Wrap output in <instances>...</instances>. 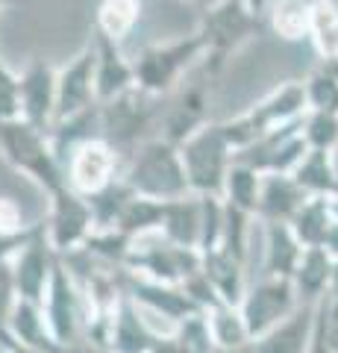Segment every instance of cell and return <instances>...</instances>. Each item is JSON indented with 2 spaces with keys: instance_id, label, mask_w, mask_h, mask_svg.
<instances>
[{
  "instance_id": "obj_1",
  "label": "cell",
  "mask_w": 338,
  "mask_h": 353,
  "mask_svg": "<svg viewBox=\"0 0 338 353\" xmlns=\"http://www.w3.org/2000/svg\"><path fill=\"white\" fill-rule=\"evenodd\" d=\"M262 30H268L265 15H256L244 0H218V3L200 9L198 32L206 41L203 71H209L218 80L233 53L250 39H256Z\"/></svg>"
},
{
  "instance_id": "obj_2",
  "label": "cell",
  "mask_w": 338,
  "mask_h": 353,
  "mask_svg": "<svg viewBox=\"0 0 338 353\" xmlns=\"http://www.w3.org/2000/svg\"><path fill=\"white\" fill-rule=\"evenodd\" d=\"M121 176L136 194L154 197V201H177V197L191 194L180 145H173L162 136L147 139L127 159Z\"/></svg>"
},
{
  "instance_id": "obj_3",
  "label": "cell",
  "mask_w": 338,
  "mask_h": 353,
  "mask_svg": "<svg viewBox=\"0 0 338 353\" xmlns=\"http://www.w3.org/2000/svg\"><path fill=\"white\" fill-rule=\"evenodd\" d=\"M162 106H165V97H154L141 92L138 85L101 103V139L118 150L124 165L147 141L150 130L159 124Z\"/></svg>"
},
{
  "instance_id": "obj_4",
  "label": "cell",
  "mask_w": 338,
  "mask_h": 353,
  "mask_svg": "<svg viewBox=\"0 0 338 353\" xmlns=\"http://www.w3.org/2000/svg\"><path fill=\"white\" fill-rule=\"evenodd\" d=\"M0 150H3L9 165L30 174L47 192L68 185L65 168L50 145V130H41L24 118H6L0 121Z\"/></svg>"
},
{
  "instance_id": "obj_5",
  "label": "cell",
  "mask_w": 338,
  "mask_h": 353,
  "mask_svg": "<svg viewBox=\"0 0 338 353\" xmlns=\"http://www.w3.org/2000/svg\"><path fill=\"white\" fill-rule=\"evenodd\" d=\"M203 57H206V41L198 30L191 36L173 39L165 44H150L133 59L136 85L154 97H168L173 88H180L182 74Z\"/></svg>"
},
{
  "instance_id": "obj_6",
  "label": "cell",
  "mask_w": 338,
  "mask_h": 353,
  "mask_svg": "<svg viewBox=\"0 0 338 353\" xmlns=\"http://www.w3.org/2000/svg\"><path fill=\"white\" fill-rule=\"evenodd\" d=\"M185 176L194 194H215L224 197L226 174L235 162V148L226 136L224 124H206L189 141L180 145Z\"/></svg>"
},
{
  "instance_id": "obj_7",
  "label": "cell",
  "mask_w": 338,
  "mask_h": 353,
  "mask_svg": "<svg viewBox=\"0 0 338 353\" xmlns=\"http://www.w3.org/2000/svg\"><path fill=\"white\" fill-rule=\"evenodd\" d=\"M127 268L141 274V277L182 285L191 274H198L203 268V253L198 248L177 245V241H171L162 230H154V233L133 239Z\"/></svg>"
},
{
  "instance_id": "obj_8",
  "label": "cell",
  "mask_w": 338,
  "mask_h": 353,
  "mask_svg": "<svg viewBox=\"0 0 338 353\" xmlns=\"http://www.w3.org/2000/svg\"><path fill=\"white\" fill-rule=\"evenodd\" d=\"M45 315H47V324H50V333L53 339L59 341L62 350L74 347L85 333V324L92 318V306H89V297L80 289V283L74 280V274L65 268V262L59 259L56 268H53V277L47 285V294L45 301Z\"/></svg>"
},
{
  "instance_id": "obj_9",
  "label": "cell",
  "mask_w": 338,
  "mask_h": 353,
  "mask_svg": "<svg viewBox=\"0 0 338 353\" xmlns=\"http://www.w3.org/2000/svg\"><path fill=\"white\" fill-rule=\"evenodd\" d=\"M297 306H300V294L294 289L291 277H265V274L247 285L244 301L238 303L253 339L265 336L279 321H286Z\"/></svg>"
},
{
  "instance_id": "obj_10",
  "label": "cell",
  "mask_w": 338,
  "mask_h": 353,
  "mask_svg": "<svg viewBox=\"0 0 338 353\" xmlns=\"http://www.w3.org/2000/svg\"><path fill=\"white\" fill-rule=\"evenodd\" d=\"M203 80L194 83H180V88L165 97V106H162V118H159V130L162 139L173 141V145H182L189 141L200 127L209 124V94H212V80L215 77L209 71H203Z\"/></svg>"
},
{
  "instance_id": "obj_11",
  "label": "cell",
  "mask_w": 338,
  "mask_h": 353,
  "mask_svg": "<svg viewBox=\"0 0 338 353\" xmlns=\"http://www.w3.org/2000/svg\"><path fill=\"white\" fill-rule=\"evenodd\" d=\"M303 118L259 136L253 145L235 153V162H244L259 174H294L300 159L309 153V141L303 136Z\"/></svg>"
},
{
  "instance_id": "obj_12",
  "label": "cell",
  "mask_w": 338,
  "mask_h": 353,
  "mask_svg": "<svg viewBox=\"0 0 338 353\" xmlns=\"http://www.w3.org/2000/svg\"><path fill=\"white\" fill-rule=\"evenodd\" d=\"M121 174H124V159L101 136L77 145L71 150V157L65 159V180H68L74 192H80L85 197L106 189Z\"/></svg>"
},
{
  "instance_id": "obj_13",
  "label": "cell",
  "mask_w": 338,
  "mask_h": 353,
  "mask_svg": "<svg viewBox=\"0 0 338 353\" xmlns=\"http://www.w3.org/2000/svg\"><path fill=\"white\" fill-rule=\"evenodd\" d=\"M97 230L94 212L89 197L74 192L71 185L50 192V218H47V236L56 253H68L85 245V239Z\"/></svg>"
},
{
  "instance_id": "obj_14",
  "label": "cell",
  "mask_w": 338,
  "mask_h": 353,
  "mask_svg": "<svg viewBox=\"0 0 338 353\" xmlns=\"http://www.w3.org/2000/svg\"><path fill=\"white\" fill-rule=\"evenodd\" d=\"M56 262H59V253L50 245L47 224H41L36 230V236L9 262V283H12L15 297H27V301H39V303L45 301Z\"/></svg>"
},
{
  "instance_id": "obj_15",
  "label": "cell",
  "mask_w": 338,
  "mask_h": 353,
  "mask_svg": "<svg viewBox=\"0 0 338 353\" xmlns=\"http://www.w3.org/2000/svg\"><path fill=\"white\" fill-rule=\"evenodd\" d=\"M94 71H97V50L94 41L89 39L77 57L62 71H56V118H53V124L71 115H80L97 103Z\"/></svg>"
},
{
  "instance_id": "obj_16",
  "label": "cell",
  "mask_w": 338,
  "mask_h": 353,
  "mask_svg": "<svg viewBox=\"0 0 338 353\" xmlns=\"http://www.w3.org/2000/svg\"><path fill=\"white\" fill-rule=\"evenodd\" d=\"M92 41L97 50V71H94V85H97V103H106L112 97L136 88V65L127 59L124 44L103 36L101 30L92 27Z\"/></svg>"
},
{
  "instance_id": "obj_17",
  "label": "cell",
  "mask_w": 338,
  "mask_h": 353,
  "mask_svg": "<svg viewBox=\"0 0 338 353\" xmlns=\"http://www.w3.org/2000/svg\"><path fill=\"white\" fill-rule=\"evenodd\" d=\"M21 118L41 130L56 118V71L45 59H32L21 71Z\"/></svg>"
},
{
  "instance_id": "obj_18",
  "label": "cell",
  "mask_w": 338,
  "mask_h": 353,
  "mask_svg": "<svg viewBox=\"0 0 338 353\" xmlns=\"http://www.w3.org/2000/svg\"><path fill=\"white\" fill-rule=\"evenodd\" d=\"M156 333L147 327L138 303L127 292L115 303L112 330H109V353H150Z\"/></svg>"
},
{
  "instance_id": "obj_19",
  "label": "cell",
  "mask_w": 338,
  "mask_h": 353,
  "mask_svg": "<svg viewBox=\"0 0 338 353\" xmlns=\"http://www.w3.org/2000/svg\"><path fill=\"white\" fill-rule=\"evenodd\" d=\"M315 309L318 303H300L286 321L253 339L256 353H306L315 330Z\"/></svg>"
},
{
  "instance_id": "obj_20",
  "label": "cell",
  "mask_w": 338,
  "mask_h": 353,
  "mask_svg": "<svg viewBox=\"0 0 338 353\" xmlns=\"http://www.w3.org/2000/svg\"><path fill=\"white\" fill-rule=\"evenodd\" d=\"M9 336L18 341L21 347L32 350H50V353H65L59 341L53 339L45 306L39 301H27V297H15L12 312H9Z\"/></svg>"
},
{
  "instance_id": "obj_21",
  "label": "cell",
  "mask_w": 338,
  "mask_h": 353,
  "mask_svg": "<svg viewBox=\"0 0 338 353\" xmlns=\"http://www.w3.org/2000/svg\"><path fill=\"white\" fill-rule=\"evenodd\" d=\"M306 192L300 189V183L291 174H265L262 176V194H259V221H282L291 224V218L297 215V209L306 203Z\"/></svg>"
},
{
  "instance_id": "obj_22",
  "label": "cell",
  "mask_w": 338,
  "mask_h": 353,
  "mask_svg": "<svg viewBox=\"0 0 338 353\" xmlns=\"http://www.w3.org/2000/svg\"><path fill=\"white\" fill-rule=\"evenodd\" d=\"M332 271H335V256L326 248H303V256L291 274L300 303H321L330 294Z\"/></svg>"
},
{
  "instance_id": "obj_23",
  "label": "cell",
  "mask_w": 338,
  "mask_h": 353,
  "mask_svg": "<svg viewBox=\"0 0 338 353\" xmlns=\"http://www.w3.org/2000/svg\"><path fill=\"white\" fill-rule=\"evenodd\" d=\"M265 227V259H262V274L265 277H291L303 256V245L294 236L291 224L282 221H262Z\"/></svg>"
},
{
  "instance_id": "obj_24",
  "label": "cell",
  "mask_w": 338,
  "mask_h": 353,
  "mask_svg": "<svg viewBox=\"0 0 338 353\" xmlns=\"http://www.w3.org/2000/svg\"><path fill=\"white\" fill-rule=\"evenodd\" d=\"M244 265H247L244 259H238L235 253H230L221 245L212 250H203V271H206V277L212 280V285L218 289L224 303L238 306L244 301V292H247Z\"/></svg>"
},
{
  "instance_id": "obj_25",
  "label": "cell",
  "mask_w": 338,
  "mask_h": 353,
  "mask_svg": "<svg viewBox=\"0 0 338 353\" xmlns=\"http://www.w3.org/2000/svg\"><path fill=\"white\" fill-rule=\"evenodd\" d=\"M200 224H203V201L200 194H185L177 201H165V215H162V233L171 241L185 248L200 245ZM200 250V248H198Z\"/></svg>"
},
{
  "instance_id": "obj_26",
  "label": "cell",
  "mask_w": 338,
  "mask_h": 353,
  "mask_svg": "<svg viewBox=\"0 0 338 353\" xmlns=\"http://www.w3.org/2000/svg\"><path fill=\"white\" fill-rule=\"evenodd\" d=\"M332 197L326 194H309L306 203L297 209V215L291 218V230L300 239L303 248H324L326 233L332 227Z\"/></svg>"
},
{
  "instance_id": "obj_27",
  "label": "cell",
  "mask_w": 338,
  "mask_h": 353,
  "mask_svg": "<svg viewBox=\"0 0 338 353\" xmlns=\"http://www.w3.org/2000/svg\"><path fill=\"white\" fill-rule=\"evenodd\" d=\"M309 12L312 0H274L265 12V24L282 41H300L309 39Z\"/></svg>"
},
{
  "instance_id": "obj_28",
  "label": "cell",
  "mask_w": 338,
  "mask_h": 353,
  "mask_svg": "<svg viewBox=\"0 0 338 353\" xmlns=\"http://www.w3.org/2000/svg\"><path fill=\"white\" fill-rule=\"evenodd\" d=\"M294 180L300 183V189L306 194H338L335 185V171H332V150H312L300 159V165L294 168Z\"/></svg>"
},
{
  "instance_id": "obj_29",
  "label": "cell",
  "mask_w": 338,
  "mask_h": 353,
  "mask_svg": "<svg viewBox=\"0 0 338 353\" xmlns=\"http://www.w3.org/2000/svg\"><path fill=\"white\" fill-rule=\"evenodd\" d=\"M309 41L324 59L338 57V3L335 0H312L309 12Z\"/></svg>"
},
{
  "instance_id": "obj_30",
  "label": "cell",
  "mask_w": 338,
  "mask_h": 353,
  "mask_svg": "<svg viewBox=\"0 0 338 353\" xmlns=\"http://www.w3.org/2000/svg\"><path fill=\"white\" fill-rule=\"evenodd\" d=\"M141 18V0H101L94 18V30L115 41H127V36L136 30Z\"/></svg>"
},
{
  "instance_id": "obj_31",
  "label": "cell",
  "mask_w": 338,
  "mask_h": 353,
  "mask_svg": "<svg viewBox=\"0 0 338 353\" xmlns=\"http://www.w3.org/2000/svg\"><path fill=\"white\" fill-rule=\"evenodd\" d=\"M162 215H165V201H154L145 194H133L129 203L124 206L121 218H118L115 230H121L129 239H138L145 233H154L162 227Z\"/></svg>"
},
{
  "instance_id": "obj_32",
  "label": "cell",
  "mask_w": 338,
  "mask_h": 353,
  "mask_svg": "<svg viewBox=\"0 0 338 353\" xmlns=\"http://www.w3.org/2000/svg\"><path fill=\"white\" fill-rule=\"evenodd\" d=\"M262 176L256 168H250L244 162H233L230 174H226V185H224V201L233 203L244 212L256 215L259 209V194H262Z\"/></svg>"
},
{
  "instance_id": "obj_33",
  "label": "cell",
  "mask_w": 338,
  "mask_h": 353,
  "mask_svg": "<svg viewBox=\"0 0 338 353\" xmlns=\"http://www.w3.org/2000/svg\"><path fill=\"white\" fill-rule=\"evenodd\" d=\"M209 315V327H212V336H215V345L218 347H235V345H247L253 341L250 330L244 324V315L242 309L233 306V303H218L212 309H206Z\"/></svg>"
},
{
  "instance_id": "obj_34",
  "label": "cell",
  "mask_w": 338,
  "mask_h": 353,
  "mask_svg": "<svg viewBox=\"0 0 338 353\" xmlns=\"http://www.w3.org/2000/svg\"><path fill=\"white\" fill-rule=\"evenodd\" d=\"M136 192L129 189V185L124 183V176H118L115 183H109L106 189L89 194V203H92V212H94V224L97 230H109L118 224V218H121L124 206L129 203V197H133Z\"/></svg>"
},
{
  "instance_id": "obj_35",
  "label": "cell",
  "mask_w": 338,
  "mask_h": 353,
  "mask_svg": "<svg viewBox=\"0 0 338 353\" xmlns=\"http://www.w3.org/2000/svg\"><path fill=\"white\" fill-rule=\"evenodd\" d=\"M306 103L312 112H335L338 115V77L332 71H326L324 65H318L306 80Z\"/></svg>"
},
{
  "instance_id": "obj_36",
  "label": "cell",
  "mask_w": 338,
  "mask_h": 353,
  "mask_svg": "<svg viewBox=\"0 0 338 353\" xmlns=\"http://www.w3.org/2000/svg\"><path fill=\"white\" fill-rule=\"evenodd\" d=\"M303 136L312 150H335L338 148V115L335 112H306Z\"/></svg>"
},
{
  "instance_id": "obj_37",
  "label": "cell",
  "mask_w": 338,
  "mask_h": 353,
  "mask_svg": "<svg viewBox=\"0 0 338 353\" xmlns=\"http://www.w3.org/2000/svg\"><path fill=\"white\" fill-rule=\"evenodd\" d=\"M21 118V77L6 68L0 57V121Z\"/></svg>"
},
{
  "instance_id": "obj_38",
  "label": "cell",
  "mask_w": 338,
  "mask_h": 353,
  "mask_svg": "<svg viewBox=\"0 0 338 353\" xmlns=\"http://www.w3.org/2000/svg\"><path fill=\"white\" fill-rule=\"evenodd\" d=\"M318 318H321V327H324V336L330 341L332 353H338V301L335 297H324L318 303Z\"/></svg>"
},
{
  "instance_id": "obj_39",
  "label": "cell",
  "mask_w": 338,
  "mask_h": 353,
  "mask_svg": "<svg viewBox=\"0 0 338 353\" xmlns=\"http://www.w3.org/2000/svg\"><path fill=\"white\" fill-rule=\"evenodd\" d=\"M24 215H21V209L15 201H9V197H0V230H24Z\"/></svg>"
},
{
  "instance_id": "obj_40",
  "label": "cell",
  "mask_w": 338,
  "mask_h": 353,
  "mask_svg": "<svg viewBox=\"0 0 338 353\" xmlns=\"http://www.w3.org/2000/svg\"><path fill=\"white\" fill-rule=\"evenodd\" d=\"M12 303H15V292H12V283L9 280H0V336L9 330V312H12Z\"/></svg>"
},
{
  "instance_id": "obj_41",
  "label": "cell",
  "mask_w": 338,
  "mask_h": 353,
  "mask_svg": "<svg viewBox=\"0 0 338 353\" xmlns=\"http://www.w3.org/2000/svg\"><path fill=\"white\" fill-rule=\"evenodd\" d=\"M306 353H332L330 341L324 336V327H321V318H318V309H315V330H312V341H309V350Z\"/></svg>"
},
{
  "instance_id": "obj_42",
  "label": "cell",
  "mask_w": 338,
  "mask_h": 353,
  "mask_svg": "<svg viewBox=\"0 0 338 353\" xmlns=\"http://www.w3.org/2000/svg\"><path fill=\"white\" fill-rule=\"evenodd\" d=\"M324 248L332 253V256L338 259V218L332 221V227H330V233H326V241H324Z\"/></svg>"
},
{
  "instance_id": "obj_43",
  "label": "cell",
  "mask_w": 338,
  "mask_h": 353,
  "mask_svg": "<svg viewBox=\"0 0 338 353\" xmlns=\"http://www.w3.org/2000/svg\"><path fill=\"white\" fill-rule=\"evenodd\" d=\"M215 353H256V345L247 341V345H235V347H218Z\"/></svg>"
},
{
  "instance_id": "obj_44",
  "label": "cell",
  "mask_w": 338,
  "mask_h": 353,
  "mask_svg": "<svg viewBox=\"0 0 338 353\" xmlns=\"http://www.w3.org/2000/svg\"><path fill=\"white\" fill-rule=\"evenodd\" d=\"M244 3H247L250 9H253L256 15H265L268 9H271V3H274V0H244Z\"/></svg>"
},
{
  "instance_id": "obj_45",
  "label": "cell",
  "mask_w": 338,
  "mask_h": 353,
  "mask_svg": "<svg viewBox=\"0 0 338 353\" xmlns=\"http://www.w3.org/2000/svg\"><path fill=\"white\" fill-rule=\"evenodd\" d=\"M326 297H335L338 301V259H335V271H332V283H330V294Z\"/></svg>"
},
{
  "instance_id": "obj_46",
  "label": "cell",
  "mask_w": 338,
  "mask_h": 353,
  "mask_svg": "<svg viewBox=\"0 0 338 353\" xmlns=\"http://www.w3.org/2000/svg\"><path fill=\"white\" fill-rule=\"evenodd\" d=\"M321 65H324V68H326V71H332V74L338 77V57H332V59H324Z\"/></svg>"
},
{
  "instance_id": "obj_47",
  "label": "cell",
  "mask_w": 338,
  "mask_h": 353,
  "mask_svg": "<svg viewBox=\"0 0 338 353\" xmlns=\"http://www.w3.org/2000/svg\"><path fill=\"white\" fill-rule=\"evenodd\" d=\"M185 3H194V6H200V9H206V6H212V3H218V0H185Z\"/></svg>"
},
{
  "instance_id": "obj_48",
  "label": "cell",
  "mask_w": 338,
  "mask_h": 353,
  "mask_svg": "<svg viewBox=\"0 0 338 353\" xmlns=\"http://www.w3.org/2000/svg\"><path fill=\"white\" fill-rule=\"evenodd\" d=\"M332 171H335V185H338V148L332 150Z\"/></svg>"
},
{
  "instance_id": "obj_49",
  "label": "cell",
  "mask_w": 338,
  "mask_h": 353,
  "mask_svg": "<svg viewBox=\"0 0 338 353\" xmlns=\"http://www.w3.org/2000/svg\"><path fill=\"white\" fill-rule=\"evenodd\" d=\"M0 353H9V347L3 345V341H0Z\"/></svg>"
},
{
  "instance_id": "obj_50",
  "label": "cell",
  "mask_w": 338,
  "mask_h": 353,
  "mask_svg": "<svg viewBox=\"0 0 338 353\" xmlns=\"http://www.w3.org/2000/svg\"><path fill=\"white\" fill-rule=\"evenodd\" d=\"M6 3H9V0H0V9H3V6H6Z\"/></svg>"
}]
</instances>
